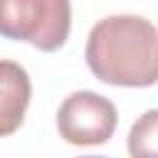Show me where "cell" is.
<instances>
[{
  "label": "cell",
  "mask_w": 158,
  "mask_h": 158,
  "mask_svg": "<svg viewBox=\"0 0 158 158\" xmlns=\"http://www.w3.org/2000/svg\"><path fill=\"white\" fill-rule=\"evenodd\" d=\"M72 30L69 0H0V35L42 52L64 47Z\"/></svg>",
  "instance_id": "2"
},
{
  "label": "cell",
  "mask_w": 158,
  "mask_h": 158,
  "mask_svg": "<svg viewBox=\"0 0 158 158\" xmlns=\"http://www.w3.org/2000/svg\"><path fill=\"white\" fill-rule=\"evenodd\" d=\"M116 106L96 91L69 94L57 111V131L72 146H101L116 131Z\"/></svg>",
  "instance_id": "3"
},
{
  "label": "cell",
  "mask_w": 158,
  "mask_h": 158,
  "mask_svg": "<svg viewBox=\"0 0 158 158\" xmlns=\"http://www.w3.org/2000/svg\"><path fill=\"white\" fill-rule=\"evenodd\" d=\"M128 153L133 158L158 156V109L146 111L128 131Z\"/></svg>",
  "instance_id": "5"
},
{
  "label": "cell",
  "mask_w": 158,
  "mask_h": 158,
  "mask_svg": "<svg viewBox=\"0 0 158 158\" xmlns=\"http://www.w3.org/2000/svg\"><path fill=\"white\" fill-rule=\"evenodd\" d=\"M32 84L25 67L10 59H0V138L12 136L30 106Z\"/></svg>",
  "instance_id": "4"
},
{
  "label": "cell",
  "mask_w": 158,
  "mask_h": 158,
  "mask_svg": "<svg viewBox=\"0 0 158 158\" xmlns=\"http://www.w3.org/2000/svg\"><path fill=\"white\" fill-rule=\"evenodd\" d=\"M84 57L104 84L153 86L158 84V27L141 15H109L91 27Z\"/></svg>",
  "instance_id": "1"
}]
</instances>
